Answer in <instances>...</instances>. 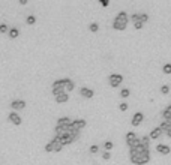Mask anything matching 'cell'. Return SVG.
Masks as SVG:
<instances>
[{
  "label": "cell",
  "instance_id": "obj_4",
  "mask_svg": "<svg viewBox=\"0 0 171 165\" xmlns=\"http://www.w3.org/2000/svg\"><path fill=\"white\" fill-rule=\"evenodd\" d=\"M57 138H59V141L62 143V146H66V144H71V143H74L75 140H74V137H72L69 132H63V134H60V135H56Z\"/></svg>",
  "mask_w": 171,
  "mask_h": 165
},
{
  "label": "cell",
  "instance_id": "obj_13",
  "mask_svg": "<svg viewBox=\"0 0 171 165\" xmlns=\"http://www.w3.org/2000/svg\"><path fill=\"white\" fill-rule=\"evenodd\" d=\"M161 134H162V131H161L159 126H158V128H155V129H153V131L149 134V137H150V140H158V138L161 137Z\"/></svg>",
  "mask_w": 171,
  "mask_h": 165
},
{
  "label": "cell",
  "instance_id": "obj_30",
  "mask_svg": "<svg viewBox=\"0 0 171 165\" xmlns=\"http://www.w3.org/2000/svg\"><path fill=\"white\" fill-rule=\"evenodd\" d=\"M168 92H170V86H168V84H164V86H161V93L167 95Z\"/></svg>",
  "mask_w": 171,
  "mask_h": 165
},
{
  "label": "cell",
  "instance_id": "obj_16",
  "mask_svg": "<svg viewBox=\"0 0 171 165\" xmlns=\"http://www.w3.org/2000/svg\"><path fill=\"white\" fill-rule=\"evenodd\" d=\"M72 123V120L69 117H60L57 120V126H65V125H71Z\"/></svg>",
  "mask_w": 171,
  "mask_h": 165
},
{
  "label": "cell",
  "instance_id": "obj_32",
  "mask_svg": "<svg viewBox=\"0 0 171 165\" xmlns=\"http://www.w3.org/2000/svg\"><path fill=\"white\" fill-rule=\"evenodd\" d=\"M6 32H9L8 26L6 24H0V33H6Z\"/></svg>",
  "mask_w": 171,
  "mask_h": 165
},
{
  "label": "cell",
  "instance_id": "obj_18",
  "mask_svg": "<svg viewBox=\"0 0 171 165\" xmlns=\"http://www.w3.org/2000/svg\"><path fill=\"white\" fill-rule=\"evenodd\" d=\"M9 36H11V39H15V38H18L20 36V30H18L17 27H12V29H9Z\"/></svg>",
  "mask_w": 171,
  "mask_h": 165
},
{
  "label": "cell",
  "instance_id": "obj_29",
  "mask_svg": "<svg viewBox=\"0 0 171 165\" xmlns=\"http://www.w3.org/2000/svg\"><path fill=\"white\" fill-rule=\"evenodd\" d=\"M104 147H105L107 152H110V150L113 149V141H105V143H104Z\"/></svg>",
  "mask_w": 171,
  "mask_h": 165
},
{
  "label": "cell",
  "instance_id": "obj_23",
  "mask_svg": "<svg viewBox=\"0 0 171 165\" xmlns=\"http://www.w3.org/2000/svg\"><path fill=\"white\" fill-rule=\"evenodd\" d=\"M74 89H75V84H74V81H72V80H71V81H69V83L66 84V87H65V90H66V93H68V92H72V90H74Z\"/></svg>",
  "mask_w": 171,
  "mask_h": 165
},
{
  "label": "cell",
  "instance_id": "obj_3",
  "mask_svg": "<svg viewBox=\"0 0 171 165\" xmlns=\"http://www.w3.org/2000/svg\"><path fill=\"white\" fill-rule=\"evenodd\" d=\"M108 83H110L111 87H117V86H120L123 83V75L120 74H111L108 77Z\"/></svg>",
  "mask_w": 171,
  "mask_h": 165
},
{
  "label": "cell",
  "instance_id": "obj_36",
  "mask_svg": "<svg viewBox=\"0 0 171 165\" xmlns=\"http://www.w3.org/2000/svg\"><path fill=\"white\" fill-rule=\"evenodd\" d=\"M110 156H111V155H110V152H104V155H102V158H104L105 161H108V159H110Z\"/></svg>",
  "mask_w": 171,
  "mask_h": 165
},
{
  "label": "cell",
  "instance_id": "obj_38",
  "mask_svg": "<svg viewBox=\"0 0 171 165\" xmlns=\"http://www.w3.org/2000/svg\"><path fill=\"white\" fill-rule=\"evenodd\" d=\"M167 135H168V137L171 138V129H168V131H167Z\"/></svg>",
  "mask_w": 171,
  "mask_h": 165
},
{
  "label": "cell",
  "instance_id": "obj_21",
  "mask_svg": "<svg viewBox=\"0 0 171 165\" xmlns=\"http://www.w3.org/2000/svg\"><path fill=\"white\" fill-rule=\"evenodd\" d=\"M89 30H90V32H93V33H96V32L99 30L98 23H90V24H89Z\"/></svg>",
  "mask_w": 171,
  "mask_h": 165
},
{
  "label": "cell",
  "instance_id": "obj_31",
  "mask_svg": "<svg viewBox=\"0 0 171 165\" xmlns=\"http://www.w3.org/2000/svg\"><path fill=\"white\" fill-rule=\"evenodd\" d=\"M45 152H54V144H53V141H50L47 146H45Z\"/></svg>",
  "mask_w": 171,
  "mask_h": 165
},
{
  "label": "cell",
  "instance_id": "obj_1",
  "mask_svg": "<svg viewBox=\"0 0 171 165\" xmlns=\"http://www.w3.org/2000/svg\"><path fill=\"white\" fill-rule=\"evenodd\" d=\"M149 153H150V149H146V147H143L141 144H134L129 147L131 158L132 156H138V155H149Z\"/></svg>",
  "mask_w": 171,
  "mask_h": 165
},
{
  "label": "cell",
  "instance_id": "obj_10",
  "mask_svg": "<svg viewBox=\"0 0 171 165\" xmlns=\"http://www.w3.org/2000/svg\"><path fill=\"white\" fill-rule=\"evenodd\" d=\"M80 95H81V96H84V98H87V99H90V98L95 96V92L92 89H89V87H81L80 89Z\"/></svg>",
  "mask_w": 171,
  "mask_h": 165
},
{
  "label": "cell",
  "instance_id": "obj_5",
  "mask_svg": "<svg viewBox=\"0 0 171 165\" xmlns=\"http://www.w3.org/2000/svg\"><path fill=\"white\" fill-rule=\"evenodd\" d=\"M114 21L119 23V24H122V26H126V24H128V21H129V17H128V14H126L125 11H120L119 14L116 15Z\"/></svg>",
  "mask_w": 171,
  "mask_h": 165
},
{
  "label": "cell",
  "instance_id": "obj_22",
  "mask_svg": "<svg viewBox=\"0 0 171 165\" xmlns=\"http://www.w3.org/2000/svg\"><path fill=\"white\" fill-rule=\"evenodd\" d=\"M162 117H164V120H171V111H168L167 108L164 110V111H162Z\"/></svg>",
  "mask_w": 171,
  "mask_h": 165
},
{
  "label": "cell",
  "instance_id": "obj_2",
  "mask_svg": "<svg viewBox=\"0 0 171 165\" xmlns=\"http://www.w3.org/2000/svg\"><path fill=\"white\" fill-rule=\"evenodd\" d=\"M150 161V153L149 155H138V156H132L131 158V162L135 164V165H144Z\"/></svg>",
  "mask_w": 171,
  "mask_h": 165
},
{
  "label": "cell",
  "instance_id": "obj_37",
  "mask_svg": "<svg viewBox=\"0 0 171 165\" xmlns=\"http://www.w3.org/2000/svg\"><path fill=\"white\" fill-rule=\"evenodd\" d=\"M101 5H102V6H108V0H102Z\"/></svg>",
  "mask_w": 171,
  "mask_h": 165
},
{
  "label": "cell",
  "instance_id": "obj_34",
  "mask_svg": "<svg viewBox=\"0 0 171 165\" xmlns=\"http://www.w3.org/2000/svg\"><path fill=\"white\" fill-rule=\"evenodd\" d=\"M119 108H120V111H126V110H128V104H126V102H122L120 105H119Z\"/></svg>",
  "mask_w": 171,
  "mask_h": 165
},
{
  "label": "cell",
  "instance_id": "obj_9",
  "mask_svg": "<svg viewBox=\"0 0 171 165\" xmlns=\"http://www.w3.org/2000/svg\"><path fill=\"white\" fill-rule=\"evenodd\" d=\"M144 120V114L143 113H135V114L132 116V120H131V123H132V126H138V125H141V122Z\"/></svg>",
  "mask_w": 171,
  "mask_h": 165
},
{
  "label": "cell",
  "instance_id": "obj_19",
  "mask_svg": "<svg viewBox=\"0 0 171 165\" xmlns=\"http://www.w3.org/2000/svg\"><path fill=\"white\" fill-rule=\"evenodd\" d=\"M159 129H161L162 132H167L168 129H171V128H170V123H168L167 120H162V122H161V125H159Z\"/></svg>",
  "mask_w": 171,
  "mask_h": 165
},
{
  "label": "cell",
  "instance_id": "obj_25",
  "mask_svg": "<svg viewBox=\"0 0 171 165\" xmlns=\"http://www.w3.org/2000/svg\"><path fill=\"white\" fill-rule=\"evenodd\" d=\"M162 72L164 74H171V63H165L162 68Z\"/></svg>",
  "mask_w": 171,
  "mask_h": 165
},
{
  "label": "cell",
  "instance_id": "obj_6",
  "mask_svg": "<svg viewBox=\"0 0 171 165\" xmlns=\"http://www.w3.org/2000/svg\"><path fill=\"white\" fill-rule=\"evenodd\" d=\"M8 119H9V122H11V123H14V125H17V126H20L21 122H23L21 117H20V114H18V113H15V111H11V113H9Z\"/></svg>",
  "mask_w": 171,
  "mask_h": 165
},
{
  "label": "cell",
  "instance_id": "obj_15",
  "mask_svg": "<svg viewBox=\"0 0 171 165\" xmlns=\"http://www.w3.org/2000/svg\"><path fill=\"white\" fill-rule=\"evenodd\" d=\"M51 141H53V144H54V152H60V150L63 149V146H62V143L59 141V138H57V137H54Z\"/></svg>",
  "mask_w": 171,
  "mask_h": 165
},
{
  "label": "cell",
  "instance_id": "obj_7",
  "mask_svg": "<svg viewBox=\"0 0 171 165\" xmlns=\"http://www.w3.org/2000/svg\"><path fill=\"white\" fill-rule=\"evenodd\" d=\"M125 140H126V144L131 147V146H134L135 143H137L138 137H137V134H135V132H128V134H126V137H125Z\"/></svg>",
  "mask_w": 171,
  "mask_h": 165
},
{
  "label": "cell",
  "instance_id": "obj_24",
  "mask_svg": "<svg viewBox=\"0 0 171 165\" xmlns=\"http://www.w3.org/2000/svg\"><path fill=\"white\" fill-rule=\"evenodd\" d=\"M26 23H27V24H30V26L35 24V23H36V17H35V15H29V17L26 18Z\"/></svg>",
  "mask_w": 171,
  "mask_h": 165
},
{
  "label": "cell",
  "instance_id": "obj_12",
  "mask_svg": "<svg viewBox=\"0 0 171 165\" xmlns=\"http://www.w3.org/2000/svg\"><path fill=\"white\" fill-rule=\"evenodd\" d=\"M156 150H158L161 155H170V153H171V149H170L167 144H158V146H156Z\"/></svg>",
  "mask_w": 171,
  "mask_h": 165
},
{
  "label": "cell",
  "instance_id": "obj_8",
  "mask_svg": "<svg viewBox=\"0 0 171 165\" xmlns=\"http://www.w3.org/2000/svg\"><path fill=\"white\" fill-rule=\"evenodd\" d=\"M71 80L69 78H62V80H56L53 83V89H65L66 84L69 83Z\"/></svg>",
  "mask_w": 171,
  "mask_h": 165
},
{
  "label": "cell",
  "instance_id": "obj_28",
  "mask_svg": "<svg viewBox=\"0 0 171 165\" xmlns=\"http://www.w3.org/2000/svg\"><path fill=\"white\" fill-rule=\"evenodd\" d=\"M140 21L144 24V23H147L149 21V15L147 14H144V12H141V17H140Z\"/></svg>",
  "mask_w": 171,
  "mask_h": 165
},
{
  "label": "cell",
  "instance_id": "obj_14",
  "mask_svg": "<svg viewBox=\"0 0 171 165\" xmlns=\"http://www.w3.org/2000/svg\"><path fill=\"white\" fill-rule=\"evenodd\" d=\"M68 99H69L68 93H62V95H59V96H56V102L57 104H65V102H68Z\"/></svg>",
  "mask_w": 171,
  "mask_h": 165
},
{
  "label": "cell",
  "instance_id": "obj_26",
  "mask_svg": "<svg viewBox=\"0 0 171 165\" xmlns=\"http://www.w3.org/2000/svg\"><path fill=\"white\" fill-rule=\"evenodd\" d=\"M129 95H131V90H129V89H122V90H120V96H122V98H128Z\"/></svg>",
  "mask_w": 171,
  "mask_h": 165
},
{
  "label": "cell",
  "instance_id": "obj_35",
  "mask_svg": "<svg viewBox=\"0 0 171 165\" xmlns=\"http://www.w3.org/2000/svg\"><path fill=\"white\" fill-rule=\"evenodd\" d=\"M143 26H144V24H143V23H140V21H138V23H134V27H135V29H138V30H140V29H143Z\"/></svg>",
  "mask_w": 171,
  "mask_h": 165
},
{
  "label": "cell",
  "instance_id": "obj_11",
  "mask_svg": "<svg viewBox=\"0 0 171 165\" xmlns=\"http://www.w3.org/2000/svg\"><path fill=\"white\" fill-rule=\"evenodd\" d=\"M11 108H14V110H23V108H26V101H21V99L12 101L11 102Z\"/></svg>",
  "mask_w": 171,
  "mask_h": 165
},
{
  "label": "cell",
  "instance_id": "obj_17",
  "mask_svg": "<svg viewBox=\"0 0 171 165\" xmlns=\"http://www.w3.org/2000/svg\"><path fill=\"white\" fill-rule=\"evenodd\" d=\"M140 141H141V146L143 147H146V149H150V137L149 135H144L143 138H140Z\"/></svg>",
  "mask_w": 171,
  "mask_h": 165
},
{
  "label": "cell",
  "instance_id": "obj_39",
  "mask_svg": "<svg viewBox=\"0 0 171 165\" xmlns=\"http://www.w3.org/2000/svg\"><path fill=\"white\" fill-rule=\"evenodd\" d=\"M167 110H168V111H171V104H170V105L167 107Z\"/></svg>",
  "mask_w": 171,
  "mask_h": 165
},
{
  "label": "cell",
  "instance_id": "obj_33",
  "mask_svg": "<svg viewBox=\"0 0 171 165\" xmlns=\"http://www.w3.org/2000/svg\"><path fill=\"white\" fill-rule=\"evenodd\" d=\"M98 150H99V147H98L96 144L90 146V153H98Z\"/></svg>",
  "mask_w": 171,
  "mask_h": 165
},
{
  "label": "cell",
  "instance_id": "obj_20",
  "mask_svg": "<svg viewBox=\"0 0 171 165\" xmlns=\"http://www.w3.org/2000/svg\"><path fill=\"white\" fill-rule=\"evenodd\" d=\"M140 17H141V12H135V14H132L131 17H129V18L134 21V23H138L140 21ZM141 23V21H140Z\"/></svg>",
  "mask_w": 171,
  "mask_h": 165
},
{
  "label": "cell",
  "instance_id": "obj_27",
  "mask_svg": "<svg viewBox=\"0 0 171 165\" xmlns=\"http://www.w3.org/2000/svg\"><path fill=\"white\" fill-rule=\"evenodd\" d=\"M62 93H66V90L65 89H53V95H54V96H59V95H62Z\"/></svg>",
  "mask_w": 171,
  "mask_h": 165
}]
</instances>
